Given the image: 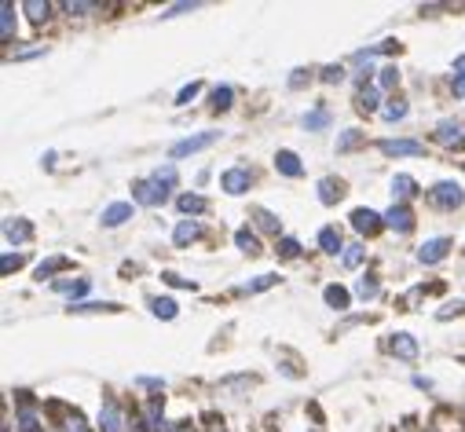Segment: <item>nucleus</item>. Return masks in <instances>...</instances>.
<instances>
[{
	"label": "nucleus",
	"mask_w": 465,
	"mask_h": 432,
	"mask_svg": "<svg viewBox=\"0 0 465 432\" xmlns=\"http://www.w3.org/2000/svg\"><path fill=\"white\" fill-rule=\"evenodd\" d=\"M216 139H220V132H198V136H187V139H180V143H172L169 158H172V162H180V158H187V154H198V151H205V147H213Z\"/></svg>",
	"instance_id": "f257e3e1"
},
{
	"label": "nucleus",
	"mask_w": 465,
	"mask_h": 432,
	"mask_svg": "<svg viewBox=\"0 0 465 432\" xmlns=\"http://www.w3.org/2000/svg\"><path fill=\"white\" fill-rule=\"evenodd\" d=\"M429 198L440 205V209H458V205L465 202V190L458 187V183H451V180H443V183H436L429 190Z\"/></svg>",
	"instance_id": "f03ea898"
},
{
	"label": "nucleus",
	"mask_w": 465,
	"mask_h": 432,
	"mask_svg": "<svg viewBox=\"0 0 465 432\" xmlns=\"http://www.w3.org/2000/svg\"><path fill=\"white\" fill-rule=\"evenodd\" d=\"M99 425H103V432H125V410L118 407L114 396H103V403H99Z\"/></svg>",
	"instance_id": "7ed1b4c3"
},
{
	"label": "nucleus",
	"mask_w": 465,
	"mask_h": 432,
	"mask_svg": "<svg viewBox=\"0 0 465 432\" xmlns=\"http://www.w3.org/2000/svg\"><path fill=\"white\" fill-rule=\"evenodd\" d=\"M132 198L139 205H151V209H154V205H165L169 202V190H162L154 180H136L132 183Z\"/></svg>",
	"instance_id": "20e7f679"
},
{
	"label": "nucleus",
	"mask_w": 465,
	"mask_h": 432,
	"mask_svg": "<svg viewBox=\"0 0 465 432\" xmlns=\"http://www.w3.org/2000/svg\"><path fill=\"white\" fill-rule=\"evenodd\" d=\"M249 183H253V172L242 169V165H235V169H228V172L220 176V187L228 190V195H246Z\"/></svg>",
	"instance_id": "39448f33"
},
{
	"label": "nucleus",
	"mask_w": 465,
	"mask_h": 432,
	"mask_svg": "<svg viewBox=\"0 0 465 432\" xmlns=\"http://www.w3.org/2000/svg\"><path fill=\"white\" fill-rule=\"evenodd\" d=\"M377 151L381 154H389V158H418L425 147L418 139H381L377 143Z\"/></svg>",
	"instance_id": "423d86ee"
},
{
	"label": "nucleus",
	"mask_w": 465,
	"mask_h": 432,
	"mask_svg": "<svg viewBox=\"0 0 465 432\" xmlns=\"http://www.w3.org/2000/svg\"><path fill=\"white\" fill-rule=\"evenodd\" d=\"M389 351H392L396 359H403V363H414V359H418V341H414V333L399 330V333H392V337H389Z\"/></svg>",
	"instance_id": "0eeeda50"
},
{
	"label": "nucleus",
	"mask_w": 465,
	"mask_h": 432,
	"mask_svg": "<svg viewBox=\"0 0 465 432\" xmlns=\"http://www.w3.org/2000/svg\"><path fill=\"white\" fill-rule=\"evenodd\" d=\"M384 228H392L396 235H410L414 231V213L407 209V205H392V209L389 213H384Z\"/></svg>",
	"instance_id": "6e6552de"
},
{
	"label": "nucleus",
	"mask_w": 465,
	"mask_h": 432,
	"mask_svg": "<svg viewBox=\"0 0 465 432\" xmlns=\"http://www.w3.org/2000/svg\"><path fill=\"white\" fill-rule=\"evenodd\" d=\"M352 228H356L359 235H377L384 228V216L374 213V209H356L352 213Z\"/></svg>",
	"instance_id": "1a4fd4ad"
},
{
	"label": "nucleus",
	"mask_w": 465,
	"mask_h": 432,
	"mask_svg": "<svg viewBox=\"0 0 465 432\" xmlns=\"http://www.w3.org/2000/svg\"><path fill=\"white\" fill-rule=\"evenodd\" d=\"M4 238H8L11 246H26L29 238H34V223L22 220V216H15V220L4 223Z\"/></svg>",
	"instance_id": "9d476101"
},
{
	"label": "nucleus",
	"mask_w": 465,
	"mask_h": 432,
	"mask_svg": "<svg viewBox=\"0 0 465 432\" xmlns=\"http://www.w3.org/2000/svg\"><path fill=\"white\" fill-rule=\"evenodd\" d=\"M447 253H451V238H429V242L418 249V260L422 264H440Z\"/></svg>",
	"instance_id": "9b49d317"
},
{
	"label": "nucleus",
	"mask_w": 465,
	"mask_h": 432,
	"mask_svg": "<svg viewBox=\"0 0 465 432\" xmlns=\"http://www.w3.org/2000/svg\"><path fill=\"white\" fill-rule=\"evenodd\" d=\"M436 143H440V147H461V143H465V125L461 121H440Z\"/></svg>",
	"instance_id": "f8f14e48"
},
{
	"label": "nucleus",
	"mask_w": 465,
	"mask_h": 432,
	"mask_svg": "<svg viewBox=\"0 0 465 432\" xmlns=\"http://www.w3.org/2000/svg\"><path fill=\"white\" fill-rule=\"evenodd\" d=\"M345 198V183L338 180V176H326V180H319V202L323 205H333Z\"/></svg>",
	"instance_id": "ddd939ff"
},
{
	"label": "nucleus",
	"mask_w": 465,
	"mask_h": 432,
	"mask_svg": "<svg viewBox=\"0 0 465 432\" xmlns=\"http://www.w3.org/2000/svg\"><path fill=\"white\" fill-rule=\"evenodd\" d=\"M128 216H132V202H114L103 209V228H121Z\"/></svg>",
	"instance_id": "4468645a"
},
{
	"label": "nucleus",
	"mask_w": 465,
	"mask_h": 432,
	"mask_svg": "<svg viewBox=\"0 0 465 432\" xmlns=\"http://www.w3.org/2000/svg\"><path fill=\"white\" fill-rule=\"evenodd\" d=\"M275 169H279L282 176H290V180H297V176L304 172L300 158H297L293 151H279V154H275Z\"/></svg>",
	"instance_id": "2eb2a0df"
},
{
	"label": "nucleus",
	"mask_w": 465,
	"mask_h": 432,
	"mask_svg": "<svg viewBox=\"0 0 465 432\" xmlns=\"http://www.w3.org/2000/svg\"><path fill=\"white\" fill-rule=\"evenodd\" d=\"M176 209L190 220V216H202L205 209H209V202H205L202 195H180V198H176Z\"/></svg>",
	"instance_id": "dca6fc26"
},
{
	"label": "nucleus",
	"mask_w": 465,
	"mask_h": 432,
	"mask_svg": "<svg viewBox=\"0 0 465 432\" xmlns=\"http://www.w3.org/2000/svg\"><path fill=\"white\" fill-rule=\"evenodd\" d=\"M70 267H74V260H70V257H48V260H41V264H37V275H34V279H37V282H44V279H52L55 271H70Z\"/></svg>",
	"instance_id": "f3484780"
},
{
	"label": "nucleus",
	"mask_w": 465,
	"mask_h": 432,
	"mask_svg": "<svg viewBox=\"0 0 465 432\" xmlns=\"http://www.w3.org/2000/svg\"><path fill=\"white\" fill-rule=\"evenodd\" d=\"M198 235H202L198 220H180V223H176V231H172V242L183 249V246H190V242H195Z\"/></svg>",
	"instance_id": "a211bd4d"
},
{
	"label": "nucleus",
	"mask_w": 465,
	"mask_h": 432,
	"mask_svg": "<svg viewBox=\"0 0 465 432\" xmlns=\"http://www.w3.org/2000/svg\"><path fill=\"white\" fill-rule=\"evenodd\" d=\"M319 249H323V253H338V249H345V242H341V228L326 223V228L319 231Z\"/></svg>",
	"instance_id": "6ab92c4d"
},
{
	"label": "nucleus",
	"mask_w": 465,
	"mask_h": 432,
	"mask_svg": "<svg viewBox=\"0 0 465 432\" xmlns=\"http://www.w3.org/2000/svg\"><path fill=\"white\" fill-rule=\"evenodd\" d=\"M410 195H418V183H414V176H407V172H399L396 180H392V198L403 205V198H410Z\"/></svg>",
	"instance_id": "aec40b11"
},
{
	"label": "nucleus",
	"mask_w": 465,
	"mask_h": 432,
	"mask_svg": "<svg viewBox=\"0 0 465 432\" xmlns=\"http://www.w3.org/2000/svg\"><path fill=\"white\" fill-rule=\"evenodd\" d=\"M11 37H15V4L8 0V4L0 8V41L11 44Z\"/></svg>",
	"instance_id": "412c9836"
},
{
	"label": "nucleus",
	"mask_w": 465,
	"mask_h": 432,
	"mask_svg": "<svg viewBox=\"0 0 465 432\" xmlns=\"http://www.w3.org/2000/svg\"><path fill=\"white\" fill-rule=\"evenodd\" d=\"M381 106V88L377 85H370V88H359V110H366V114H374V110Z\"/></svg>",
	"instance_id": "4be33fe9"
},
{
	"label": "nucleus",
	"mask_w": 465,
	"mask_h": 432,
	"mask_svg": "<svg viewBox=\"0 0 465 432\" xmlns=\"http://www.w3.org/2000/svg\"><path fill=\"white\" fill-rule=\"evenodd\" d=\"M176 312H180V308H176L172 297H154V300H151V315L165 319V323H169V319H176Z\"/></svg>",
	"instance_id": "5701e85b"
},
{
	"label": "nucleus",
	"mask_w": 465,
	"mask_h": 432,
	"mask_svg": "<svg viewBox=\"0 0 465 432\" xmlns=\"http://www.w3.org/2000/svg\"><path fill=\"white\" fill-rule=\"evenodd\" d=\"M121 304H103V300H85V304H67L70 315H85V312H118Z\"/></svg>",
	"instance_id": "b1692460"
},
{
	"label": "nucleus",
	"mask_w": 465,
	"mask_h": 432,
	"mask_svg": "<svg viewBox=\"0 0 465 432\" xmlns=\"http://www.w3.org/2000/svg\"><path fill=\"white\" fill-rule=\"evenodd\" d=\"M19 432H44L41 428V421H37V414H34V407L22 399V407H19Z\"/></svg>",
	"instance_id": "393cba45"
},
{
	"label": "nucleus",
	"mask_w": 465,
	"mask_h": 432,
	"mask_svg": "<svg viewBox=\"0 0 465 432\" xmlns=\"http://www.w3.org/2000/svg\"><path fill=\"white\" fill-rule=\"evenodd\" d=\"M326 125H330V110H326V106H315V110H308V114H304V129L319 132V129H326Z\"/></svg>",
	"instance_id": "a878e982"
},
{
	"label": "nucleus",
	"mask_w": 465,
	"mask_h": 432,
	"mask_svg": "<svg viewBox=\"0 0 465 432\" xmlns=\"http://www.w3.org/2000/svg\"><path fill=\"white\" fill-rule=\"evenodd\" d=\"M323 297H326V304H330V308H338V312H345L348 308V290H345V286H326V290H323Z\"/></svg>",
	"instance_id": "bb28decb"
},
{
	"label": "nucleus",
	"mask_w": 465,
	"mask_h": 432,
	"mask_svg": "<svg viewBox=\"0 0 465 432\" xmlns=\"http://www.w3.org/2000/svg\"><path fill=\"white\" fill-rule=\"evenodd\" d=\"M55 293H70V304H74V297H81V293H88V279H67V282H55L52 286Z\"/></svg>",
	"instance_id": "cd10ccee"
},
{
	"label": "nucleus",
	"mask_w": 465,
	"mask_h": 432,
	"mask_svg": "<svg viewBox=\"0 0 465 432\" xmlns=\"http://www.w3.org/2000/svg\"><path fill=\"white\" fill-rule=\"evenodd\" d=\"M22 11L29 15V22H44V19H48V11H52V4H48V0H26Z\"/></svg>",
	"instance_id": "c85d7f7f"
},
{
	"label": "nucleus",
	"mask_w": 465,
	"mask_h": 432,
	"mask_svg": "<svg viewBox=\"0 0 465 432\" xmlns=\"http://www.w3.org/2000/svg\"><path fill=\"white\" fill-rule=\"evenodd\" d=\"M359 143H363V129H345L338 136V154H348L352 147H359Z\"/></svg>",
	"instance_id": "c756f323"
},
{
	"label": "nucleus",
	"mask_w": 465,
	"mask_h": 432,
	"mask_svg": "<svg viewBox=\"0 0 465 432\" xmlns=\"http://www.w3.org/2000/svg\"><path fill=\"white\" fill-rule=\"evenodd\" d=\"M363 257H366V246L352 242V246H345V253H341V264H345V267H359Z\"/></svg>",
	"instance_id": "7c9ffc66"
},
{
	"label": "nucleus",
	"mask_w": 465,
	"mask_h": 432,
	"mask_svg": "<svg viewBox=\"0 0 465 432\" xmlns=\"http://www.w3.org/2000/svg\"><path fill=\"white\" fill-rule=\"evenodd\" d=\"M356 293H359L363 300H374V297L381 293V282H377L374 275H363V279L356 282Z\"/></svg>",
	"instance_id": "2f4dec72"
},
{
	"label": "nucleus",
	"mask_w": 465,
	"mask_h": 432,
	"mask_svg": "<svg viewBox=\"0 0 465 432\" xmlns=\"http://www.w3.org/2000/svg\"><path fill=\"white\" fill-rule=\"evenodd\" d=\"M151 180L162 187V190H169V195H172V187H176V169H172V165H162V169H154Z\"/></svg>",
	"instance_id": "473e14b6"
},
{
	"label": "nucleus",
	"mask_w": 465,
	"mask_h": 432,
	"mask_svg": "<svg viewBox=\"0 0 465 432\" xmlns=\"http://www.w3.org/2000/svg\"><path fill=\"white\" fill-rule=\"evenodd\" d=\"M235 242H238V249H242V253H249V257L261 249V246H256V235H253L249 228H238V231H235Z\"/></svg>",
	"instance_id": "72a5a7b5"
},
{
	"label": "nucleus",
	"mask_w": 465,
	"mask_h": 432,
	"mask_svg": "<svg viewBox=\"0 0 465 432\" xmlns=\"http://www.w3.org/2000/svg\"><path fill=\"white\" fill-rule=\"evenodd\" d=\"M231 99H235L231 85H216V88H213V110H228V106H231Z\"/></svg>",
	"instance_id": "f704fd0d"
},
{
	"label": "nucleus",
	"mask_w": 465,
	"mask_h": 432,
	"mask_svg": "<svg viewBox=\"0 0 465 432\" xmlns=\"http://www.w3.org/2000/svg\"><path fill=\"white\" fill-rule=\"evenodd\" d=\"M399 85V70L396 67H381V74H377V88L381 92H389V88H396Z\"/></svg>",
	"instance_id": "c9c22d12"
},
{
	"label": "nucleus",
	"mask_w": 465,
	"mask_h": 432,
	"mask_svg": "<svg viewBox=\"0 0 465 432\" xmlns=\"http://www.w3.org/2000/svg\"><path fill=\"white\" fill-rule=\"evenodd\" d=\"M279 253H282L286 260H297L304 249H300V242H297V238H279Z\"/></svg>",
	"instance_id": "e433bc0d"
},
{
	"label": "nucleus",
	"mask_w": 465,
	"mask_h": 432,
	"mask_svg": "<svg viewBox=\"0 0 465 432\" xmlns=\"http://www.w3.org/2000/svg\"><path fill=\"white\" fill-rule=\"evenodd\" d=\"M275 282H279V275H261V279L246 282V293H264V290H271Z\"/></svg>",
	"instance_id": "4c0bfd02"
},
{
	"label": "nucleus",
	"mask_w": 465,
	"mask_h": 432,
	"mask_svg": "<svg viewBox=\"0 0 465 432\" xmlns=\"http://www.w3.org/2000/svg\"><path fill=\"white\" fill-rule=\"evenodd\" d=\"M407 110H410V106H407L403 99H396V103H389V106H384L381 114L389 118V121H403V118H407Z\"/></svg>",
	"instance_id": "58836bf2"
},
{
	"label": "nucleus",
	"mask_w": 465,
	"mask_h": 432,
	"mask_svg": "<svg viewBox=\"0 0 465 432\" xmlns=\"http://www.w3.org/2000/svg\"><path fill=\"white\" fill-rule=\"evenodd\" d=\"M169 286H176V290H190V293H195L198 290V286L195 282H190V279H183V275H176V271H165V275H162Z\"/></svg>",
	"instance_id": "ea45409f"
},
{
	"label": "nucleus",
	"mask_w": 465,
	"mask_h": 432,
	"mask_svg": "<svg viewBox=\"0 0 465 432\" xmlns=\"http://www.w3.org/2000/svg\"><path fill=\"white\" fill-rule=\"evenodd\" d=\"M253 216H256V223H261L264 231H275V235H279V220H275V213H268V209H256Z\"/></svg>",
	"instance_id": "a19ab883"
},
{
	"label": "nucleus",
	"mask_w": 465,
	"mask_h": 432,
	"mask_svg": "<svg viewBox=\"0 0 465 432\" xmlns=\"http://www.w3.org/2000/svg\"><path fill=\"white\" fill-rule=\"evenodd\" d=\"M198 92H202V81H190L187 88H180V95H176V106H187V103L195 99Z\"/></svg>",
	"instance_id": "79ce46f5"
},
{
	"label": "nucleus",
	"mask_w": 465,
	"mask_h": 432,
	"mask_svg": "<svg viewBox=\"0 0 465 432\" xmlns=\"http://www.w3.org/2000/svg\"><path fill=\"white\" fill-rule=\"evenodd\" d=\"M62 432H92V428L85 425V418H81V414H77V410H74V414H70V418H67V421H62Z\"/></svg>",
	"instance_id": "37998d69"
},
{
	"label": "nucleus",
	"mask_w": 465,
	"mask_h": 432,
	"mask_svg": "<svg viewBox=\"0 0 465 432\" xmlns=\"http://www.w3.org/2000/svg\"><path fill=\"white\" fill-rule=\"evenodd\" d=\"M15 267H22V253H4V260H0V271H4V275H11Z\"/></svg>",
	"instance_id": "c03bdc74"
},
{
	"label": "nucleus",
	"mask_w": 465,
	"mask_h": 432,
	"mask_svg": "<svg viewBox=\"0 0 465 432\" xmlns=\"http://www.w3.org/2000/svg\"><path fill=\"white\" fill-rule=\"evenodd\" d=\"M323 81H326V85H341V81H345V70H341V67H326V70H323Z\"/></svg>",
	"instance_id": "a18cd8bd"
},
{
	"label": "nucleus",
	"mask_w": 465,
	"mask_h": 432,
	"mask_svg": "<svg viewBox=\"0 0 465 432\" xmlns=\"http://www.w3.org/2000/svg\"><path fill=\"white\" fill-rule=\"evenodd\" d=\"M461 312H465V300H454V304H447V308H440L436 315L440 319H451V315H461Z\"/></svg>",
	"instance_id": "49530a36"
},
{
	"label": "nucleus",
	"mask_w": 465,
	"mask_h": 432,
	"mask_svg": "<svg viewBox=\"0 0 465 432\" xmlns=\"http://www.w3.org/2000/svg\"><path fill=\"white\" fill-rule=\"evenodd\" d=\"M67 11H70V15H88V11H95V4H88V0H77V4H74V0H70Z\"/></svg>",
	"instance_id": "de8ad7c7"
},
{
	"label": "nucleus",
	"mask_w": 465,
	"mask_h": 432,
	"mask_svg": "<svg viewBox=\"0 0 465 432\" xmlns=\"http://www.w3.org/2000/svg\"><path fill=\"white\" fill-rule=\"evenodd\" d=\"M198 4H172L169 11H162V19H172V15H183V11H195Z\"/></svg>",
	"instance_id": "09e8293b"
},
{
	"label": "nucleus",
	"mask_w": 465,
	"mask_h": 432,
	"mask_svg": "<svg viewBox=\"0 0 465 432\" xmlns=\"http://www.w3.org/2000/svg\"><path fill=\"white\" fill-rule=\"evenodd\" d=\"M304 81H308V74H304V70H297V74L290 77V88H300Z\"/></svg>",
	"instance_id": "8fccbe9b"
},
{
	"label": "nucleus",
	"mask_w": 465,
	"mask_h": 432,
	"mask_svg": "<svg viewBox=\"0 0 465 432\" xmlns=\"http://www.w3.org/2000/svg\"><path fill=\"white\" fill-rule=\"evenodd\" d=\"M451 88H454L458 99H465V77H454V85H451Z\"/></svg>",
	"instance_id": "3c124183"
},
{
	"label": "nucleus",
	"mask_w": 465,
	"mask_h": 432,
	"mask_svg": "<svg viewBox=\"0 0 465 432\" xmlns=\"http://www.w3.org/2000/svg\"><path fill=\"white\" fill-rule=\"evenodd\" d=\"M454 77H465V55L454 59Z\"/></svg>",
	"instance_id": "603ef678"
},
{
	"label": "nucleus",
	"mask_w": 465,
	"mask_h": 432,
	"mask_svg": "<svg viewBox=\"0 0 465 432\" xmlns=\"http://www.w3.org/2000/svg\"><path fill=\"white\" fill-rule=\"evenodd\" d=\"M180 432H190V428H180Z\"/></svg>",
	"instance_id": "864d4df0"
}]
</instances>
